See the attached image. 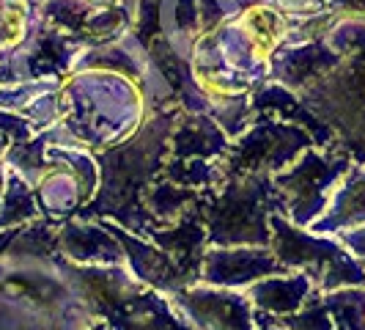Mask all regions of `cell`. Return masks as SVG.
<instances>
[{"label":"cell","instance_id":"4","mask_svg":"<svg viewBox=\"0 0 365 330\" xmlns=\"http://www.w3.org/2000/svg\"><path fill=\"white\" fill-rule=\"evenodd\" d=\"M349 168L351 165L344 154L332 157L316 149H305L289 168H283L280 174L272 176L280 215H286L302 229H311L327 209L335 184L344 179Z\"/></svg>","mask_w":365,"mask_h":330},{"label":"cell","instance_id":"17","mask_svg":"<svg viewBox=\"0 0 365 330\" xmlns=\"http://www.w3.org/2000/svg\"><path fill=\"white\" fill-rule=\"evenodd\" d=\"M190 201H195V193L190 187H179V184L173 182L154 184L146 196L148 215H154L163 223H173L176 218H182L184 212H187L184 206Z\"/></svg>","mask_w":365,"mask_h":330},{"label":"cell","instance_id":"14","mask_svg":"<svg viewBox=\"0 0 365 330\" xmlns=\"http://www.w3.org/2000/svg\"><path fill=\"white\" fill-rule=\"evenodd\" d=\"M250 108L261 110V113H267V110H274L277 116H283V121H294L297 127L302 124V129H305V127L313 129L319 141L329 135L327 127H322V124L316 121V116H311L308 110L299 105V99H294L292 94L286 91V86H267V89H261V91L253 96Z\"/></svg>","mask_w":365,"mask_h":330},{"label":"cell","instance_id":"25","mask_svg":"<svg viewBox=\"0 0 365 330\" xmlns=\"http://www.w3.org/2000/svg\"><path fill=\"white\" fill-rule=\"evenodd\" d=\"M93 9H115V6H124L121 0H86Z\"/></svg>","mask_w":365,"mask_h":330},{"label":"cell","instance_id":"2","mask_svg":"<svg viewBox=\"0 0 365 330\" xmlns=\"http://www.w3.org/2000/svg\"><path fill=\"white\" fill-rule=\"evenodd\" d=\"M272 229V254L286 270L305 273L313 281L316 292L327 294L346 286H365V264L349 254L346 248L332 237L305 231L286 215H269Z\"/></svg>","mask_w":365,"mask_h":330},{"label":"cell","instance_id":"20","mask_svg":"<svg viewBox=\"0 0 365 330\" xmlns=\"http://www.w3.org/2000/svg\"><path fill=\"white\" fill-rule=\"evenodd\" d=\"M36 209V193L22 182L17 174H11L9 176V187H6L3 212H0V226H11V223H19V220L34 218Z\"/></svg>","mask_w":365,"mask_h":330},{"label":"cell","instance_id":"13","mask_svg":"<svg viewBox=\"0 0 365 330\" xmlns=\"http://www.w3.org/2000/svg\"><path fill=\"white\" fill-rule=\"evenodd\" d=\"M341 55L322 41H302L299 47L274 53V77L289 86H305L316 74L335 66Z\"/></svg>","mask_w":365,"mask_h":330},{"label":"cell","instance_id":"3","mask_svg":"<svg viewBox=\"0 0 365 330\" xmlns=\"http://www.w3.org/2000/svg\"><path fill=\"white\" fill-rule=\"evenodd\" d=\"M272 212H280L272 176L234 179L220 193H212V204L206 209V218H209L206 242H212V248H237V245L269 248Z\"/></svg>","mask_w":365,"mask_h":330},{"label":"cell","instance_id":"11","mask_svg":"<svg viewBox=\"0 0 365 330\" xmlns=\"http://www.w3.org/2000/svg\"><path fill=\"white\" fill-rule=\"evenodd\" d=\"M313 294H319L313 281L297 270L269 275V278L256 281L253 286H247V300L253 303V309L272 314V316H286V314L299 311Z\"/></svg>","mask_w":365,"mask_h":330},{"label":"cell","instance_id":"7","mask_svg":"<svg viewBox=\"0 0 365 330\" xmlns=\"http://www.w3.org/2000/svg\"><path fill=\"white\" fill-rule=\"evenodd\" d=\"M289 273L272 248L237 245V248H209L201 261V281L220 289H242L253 286L261 278Z\"/></svg>","mask_w":365,"mask_h":330},{"label":"cell","instance_id":"18","mask_svg":"<svg viewBox=\"0 0 365 330\" xmlns=\"http://www.w3.org/2000/svg\"><path fill=\"white\" fill-rule=\"evenodd\" d=\"M50 157L58 163H69V171L74 174V179L80 184V196L83 201H91L99 190V165L91 160L88 151H80V146H61L53 149Z\"/></svg>","mask_w":365,"mask_h":330},{"label":"cell","instance_id":"15","mask_svg":"<svg viewBox=\"0 0 365 330\" xmlns=\"http://www.w3.org/2000/svg\"><path fill=\"white\" fill-rule=\"evenodd\" d=\"M38 199H41V206L50 212V215H69L74 209L83 206V196H80V184L74 179L72 171L66 168H53L41 184H38Z\"/></svg>","mask_w":365,"mask_h":330},{"label":"cell","instance_id":"16","mask_svg":"<svg viewBox=\"0 0 365 330\" xmlns=\"http://www.w3.org/2000/svg\"><path fill=\"white\" fill-rule=\"evenodd\" d=\"M322 306L332 316L335 330H365V289L363 286H346L335 289L324 297L319 294Z\"/></svg>","mask_w":365,"mask_h":330},{"label":"cell","instance_id":"21","mask_svg":"<svg viewBox=\"0 0 365 330\" xmlns=\"http://www.w3.org/2000/svg\"><path fill=\"white\" fill-rule=\"evenodd\" d=\"M9 160L17 165L19 171H25L31 179H38V176L47 171V163H44V138H38V141H31L28 146L11 149Z\"/></svg>","mask_w":365,"mask_h":330},{"label":"cell","instance_id":"19","mask_svg":"<svg viewBox=\"0 0 365 330\" xmlns=\"http://www.w3.org/2000/svg\"><path fill=\"white\" fill-rule=\"evenodd\" d=\"M168 179L179 187H215L222 179V171L209 160H170Z\"/></svg>","mask_w":365,"mask_h":330},{"label":"cell","instance_id":"28","mask_svg":"<svg viewBox=\"0 0 365 330\" xmlns=\"http://www.w3.org/2000/svg\"><path fill=\"white\" fill-rule=\"evenodd\" d=\"M3 149H6V146H3V141H0V154H3Z\"/></svg>","mask_w":365,"mask_h":330},{"label":"cell","instance_id":"6","mask_svg":"<svg viewBox=\"0 0 365 330\" xmlns=\"http://www.w3.org/2000/svg\"><path fill=\"white\" fill-rule=\"evenodd\" d=\"M173 306L198 330H256L253 303L237 289L190 286L176 292Z\"/></svg>","mask_w":365,"mask_h":330},{"label":"cell","instance_id":"27","mask_svg":"<svg viewBox=\"0 0 365 330\" xmlns=\"http://www.w3.org/2000/svg\"><path fill=\"white\" fill-rule=\"evenodd\" d=\"M121 3H124V6H127L129 11H132V6H135V3H138V0H121Z\"/></svg>","mask_w":365,"mask_h":330},{"label":"cell","instance_id":"26","mask_svg":"<svg viewBox=\"0 0 365 330\" xmlns=\"http://www.w3.org/2000/svg\"><path fill=\"white\" fill-rule=\"evenodd\" d=\"M256 330H286V328H277V325H256Z\"/></svg>","mask_w":365,"mask_h":330},{"label":"cell","instance_id":"5","mask_svg":"<svg viewBox=\"0 0 365 330\" xmlns=\"http://www.w3.org/2000/svg\"><path fill=\"white\" fill-rule=\"evenodd\" d=\"M313 146L308 129L277 121L272 116H261L247 132L239 135L237 144L225 151V165L220 168L222 176H274Z\"/></svg>","mask_w":365,"mask_h":330},{"label":"cell","instance_id":"22","mask_svg":"<svg viewBox=\"0 0 365 330\" xmlns=\"http://www.w3.org/2000/svg\"><path fill=\"white\" fill-rule=\"evenodd\" d=\"M335 237L360 264H365V226H354V229H346V231H338Z\"/></svg>","mask_w":365,"mask_h":330},{"label":"cell","instance_id":"24","mask_svg":"<svg viewBox=\"0 0 365 330\" xmlns=\"http://www.w3.org/2000/svg\"><path fill=\"white\" fill-rule=\"evenodd\" d=\"M329 6L338 9V11H349V14H354V17L365 19V0H332Z\"/></svg>","mask_w":365,"mask_h":330},{"label":"cell","instance_id":"8","mask_svg":"<svg viewBox=\"0 0 365 330\" xmlns=\"http://www.w3.org/2000/svg\"><path fill=\"white\" fill-rule=\"evenodd\" d=\"M102 223H105L110 231L115 234V239L121 242V248H124V261H129V270H132V275H135L138 281H146L148 286H154V289H160V292H170V294H176L184 284H187L184 267L170 256L168 251H163L160 245H151L146 239H138L135 234L124 231V229L115 226V223H108V220H102Z\"/></svg>","mask_w":365,"mask_h":330},{"label":"cell","instance_id":"10","mask_svg":"<svg viewBox=\"0 0 365 330\" xmlns=\"http://www.w3.org/2000/svg\"><path fill=\"white\" fill-rule=\"evenodd\" d=\"M354 226H365V168L354 165L344 174V179L329 196L327 209L311 226L313 234L332 237Z\"/></svg>","mask_w":365,"mask_h":330},{"label":"cell","instance_id":"12","mask_svg":"<svg viewBox=\"0 0 365 330\" xmlns=\"http://www.w3.org/2000/svg\"><path fill=\"white\" fill-rule=\"evenodd\" d=\"M170 160H217L228 151V135L212 116L195 113L176 124L170 138Z\"/></svg>","mask_w":365,"mask_h":330},{"label":"cell","instance_id":"1","mask_svg":"<svg viewBox=\"0 0 365 330\" xmlns=\"http://www.w3.org/2000/svg\"><path fill=\"white\" fill-rule=\"evenodd\" d=\"M72 116L66 119V129L80 146H110L118 138H127L138 127L140 119V96L115 72L77 74L66 89Z\"/></svg>","mask_w":365,"mask_h":330},{"label":"cell","instance_id":"23","mask_svg":"<svg viewBox=\"0 0 365 330\" xmlns=\"http://www.w3.org/2000/svg\"><path fill=\"white\" fill-rule=\"evenodd\" d=\"M0 129L9 132V138H14V141H28L31 138V124L17 119V116H9V113H0Z\"/></svg>","mask_w":365,"mask_h":330},{"label":"cell","instance_id":"9","mask_svg":"<svg viewBox=\"0 0 365 330\" xmlns=\"http://www.w3.org/2000/svg\"><path fill=\"white\" fill-rule=\"evenodd\" d=\"M61 251L80 264L118 267L124 264V248L105 223H66L58 234Z\"/></svg>","mask_w":365,"mask_h":330}]
</instances>
